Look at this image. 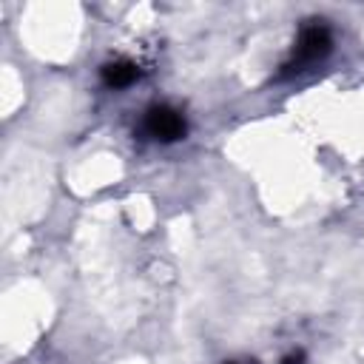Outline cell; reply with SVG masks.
Segmentation results:
<instances>
[{
  "label": "cell",
  "mask_w": 364,
  "mask_h": 364,
  "mask_svg": "<svg viewBox=\"0 0 364 364\" xmlns=\"http://www.w3.org/2000/svg\"><path fill=\"white\" fill-rule=\"evenodd\" d=\"M330 51H333V31H330V26L324 20H310L299 31L296 48H293L290 60L282 65V77H293V74L307 71L310 65L321 63Z\"/></svg>",
  "instance_id": "cell-1"
},
{
  "label": "cell",
  "mask_w": 364,
  "mask_h": 364,
  "mask_svg": "<svg viewBox=\"0 0 364 364\" xmlns=\"http://www.w3.org/2000/svg\"><path fill=\"white\" fill-rule=\"evenodd\" d=\"M142 128H145V134L151 139H159V142H176V139H182L188 134L185 117L173 105H151L145 111Z\"/></svg>",
  "instance_id": "cell-2"
},
{
  "label": "cell",
  "mask_w": 364,
  "mask_h": 364,
  "mask_svg": "<svg viewBox=\"0 0 364 364\" xmlns=\"http://www.w3.org/2000/svg\"><path fill=\"white\" fill-rule=\"evenodd\" d=\"M100 77L108 88H128L139 80V65L131 60H114V63H105L100 68Z\"/></svg>",
  "instance_id": "cell-3"
},
{
  "label": "cell",
  "mask_w": 364,
  "mask_h": 364,
  "mask_svg": "<svg viewBox=\"0 0 364 364\" xmlns=\"http://www.w3.org/2000/svg\"><path fill=\"white\" fill-rule=\"evenodd\" d=\"M301 361H304V353L301 350H296V353H290V355L282 358V364H301Z\"/></svg>",
  "instance_id": "cell-4"
}]
</instances>
